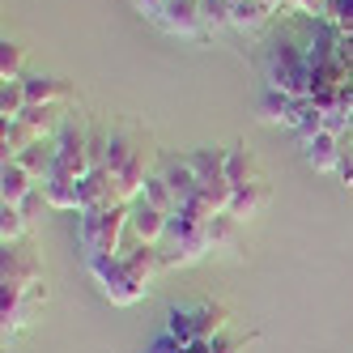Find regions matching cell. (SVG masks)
<instances>
[{
	"label": "cell",
	"mask_w": 353,
	"mask_h": 353,
	"mask_svg": "<svg viewBox=\"0 0 353 353\" xmlns=\"http://www.w3.org/2000/svg\"><path fill=\"white\" fill-rule=\"evenodd\" d=\"M34 188H39V179L21 162H5V166H0V200H5V205H21Z\"/></svg>",
	"instance_id": "obj_14"
},
{
	"label": "cell",
	"mask_w": 353,
	"mask_h": 353,
	"mask_svg": "<svg viewBox=\"0 0 353 353\" xmlns=\"http://www.w3.org/2000/svg\"><path fill=\"white\" fill-rule=\"evenodd\" d=\"M145 200H149V205H154V209H162V213H179V196H174V188L166 183V174H149V179H145V192H141Z\"/></svg>",
	"instance_id": "obj_26"
},
{
	"label": "cell",
	"mask_w": 353,
	"mask_h": 353,
	"mask_svg": "<svg viewBox=\"0 0 353 353\" xmlns=\"http://www.w3.org/2000/svg\"><path fill=\"white\" fill-rule=\"evenodd\" d=\"M192 162V170L200 174V183H209V179H225V158H230V149H192V154H183Z\"/></svg>",
	"instance_id": "obj_21"
},
{
	"label": "cell",
	"mask_w": 353,
	"mask_h": 353,
	"mask_svg": "<svg viewBox=\"0 0 353 353\" xmlns=\"http://www.w3.org/2000/svg\"><path fill=\"white\" fill-rule=\"evenodd\" d=\"M154 141H149L145 132H137V128H115V132H107V158H103V166L119 179V188H123V200H132L145 192V179L154 170Z\"/></svg>",
	"instance_id": "obj_1"
},
{
	"label": "cell",
	"mask_w": 353,
	"mask_h": 353,
	"mask_svg": "<svg viewBox=\"0 0 353 353\" xmlns=\"http://www.w3.org/2000/svg\"><path fill=\"white\" fill-rule=\"evenodd\" d=\"M43 196L56 213H81V188L72 179H47L43 183Z\"/></svg>",
	"instance_id": "obj_23"
},
{
	"label": "cell",
	"mask_w": 353,
	"mask_h": 353,
	"mask_svg": "<svg viewBox=\"0 0 353 353\" xmlns=\"http://www.w3.org/2000/svg\"><path fill=\"white\" fill-rule=\"evenodd\" d=\"M123 260H128V268L141 276L145 285H154V276L158 272H166V260H162V247L158 243H141V239H123V251H119Z\"/></svg>",
	"instance_id": "obj_11"
},
{
	"label": "cell",
	"mask_w": 353,
	"mask_h": 353,
	"mask_svg": "<svg viewBox=\"0 0 353 353\" xmlns=\"http://www.w3.org/2000/svg\"><path fill=\"white\" fill-rule=\"evenodd\" d=\"M225 179H230V188H243V183L264 179V174H260V162H256V154H251L247 145H234V149H230V158H225Z\"/></svg>",
	"instance_id": "obj_16"
},
{
	"label": "cell",
	"mask_w": 353,
	"mask_h": 353,
	"mask_svg": "<svg viewBox=\"0 0 353 353\" xmlns=\"http://www.w3.org/2000/svg\"><path fill=\"white\" fill-rule=\"evenodd\" d=\"M26 98H30V107L68 103V81L64 77H26Z\"/></svg>",
	"instance_id": "obj_24"
},
{
	"label": "cell",
	"mask_w": 353,
	"mask_h": 353,
	"mask_svg": "<svg viewBox=\"0 0 353 353\" xmlns=\"http://www.w3.org/2000/svg\"><path fill=\"white\" fill-rule=\"evenodd\" d=\"M162 174H166V183L174 188V196H179V205H188V200L200 192V174L192 170L188 158H170V162L162 166Z\"/></svg>",
	"instance_id": "obj_17"
},
{
	"label": "cell",
	"mask_w": 353,
	"mask_h": 353,
	"mask_svg": "<svg viewBox=\"0 0 353 353\" xmlns=\"http://www.w3.org/2000/svg\"><path fill=\"white\" fill-rule=\"evenodd\" d=\"M34 141H39V137H34V128H30L26 119H9L5 128H0V154H5V162H13V158L26 154Z\"/></svg>",
	"instance_id": "obj_18"
},
{
	"label": "cell",
	"mask_w": 353,
	"mask_h": 353,
	"mask_svg": "<svg viewBox=\"0 0 353 353\" xmlns=\"http://www.w3.org/2000/svg\"><path fill=\"white\" fill-rule=\"evenodd\" d=\"M298 103H302V98L268 85L260 94V103H256V119L260 123H281V128H294V123H298Z\"/></svg>",
	"instance_id": "obj_13"
},
{
	"label": "cell",
	"mask_w": 353,
	"mask_h": 353,
	"mask_svg": "<svg viewBox=\"0 0 353 353\" xmlns=\"http://www.w3.org/2000/svg\"><path fill=\"white\" fill-rule=\"evenodd\" d=\"M166 230H170V213L154 209L145 196H137L132 200V217H128V234L141 239V243H162Z\"/></svg>",
	"instance_id": "obj_10"
},
{
	"label": "cell",
	"mask_w": 353,
	"mask_h": 353,
	"mask_svg": "<svg viewBox=\"0 0 353 353\" xmlns=\"http://www.w3.org/2000/svg\"><path fill=\"white\" fill-rule=\"evenodd\" d=\"M132 5H137V9H141V13H145L149 21H154V17L162 13V5H166V0H132Z\"/></svg>",
	"instance_id": "obj_33"
},
{
	"label": "cell",
	"mask_w": 353,
	"mask_h": 353,
	"mask_svg": "<svg viewBox=\"0 0 353 353\" xmlns=\"http://www.w3.org/2000/svg\"><path fill=\"white\" fill-rule=\"evenodd\" d=\"M327 5H332L336 26H353V0H327Z\"/></svg>",
	"instance_id": "obj_31"
},
{
	"label": "cell",
	"mask_w": 353,
	"mask_h": 353,
	"mask_svg": "<svg viewBox=\"0 0 353 353\" xmlns=\"http://www.w3.org/2000/svg\"><path fill=\"white\" fill-rule=\"evenodd\" d=\"M154 26H162L166 34H179V39H200V30H205L200 0H166L162 13L154 17Z\"/></svg>",
	"instance_id": "obj_9"
},
{
	"label": "cell",
	"mask_w": 353,
	"mask_h": 353,
	"mask_svg": "<svg viewBox=\"0 0 353 353\" xmlns=\"http://www.w3.org/2000/svg\"><path fill=\"white\" fill-rule=\"evenodd\" d=\"M26 107H30V98H26V77L21 81H5L0 85V119H21L26 115Z\"/></svg>",
	"instance_id": "obj_25"
},
{
	"label": "cell",
	"mask_w": 353,
	"mask_h": 353,
	"mask_svg": "<svg viewBox=\"0 0 353 353\" xmlns=\"http://www.w3.org/2000/svg\"><path fill=\"white\" fill-rule=\"evenodd\" d=\"M13 162H21L39 183H47L52 179V170H56V141H34L21 158H13Z\"/></svg>",
	"instance_id": "obj_20"
},
{
	"label": "cell",
	"mask_w": 353,
	"mask_h": 353,
	"mask_svg": "<svg viewBox=\"0 0 353 353\" xmlns=\"http://www.w3.org/2000/svg\"><path fill=\"white\" fill-rule=\"evenodd\" d=\"M205 30H230V0H200Z\"/></svg>",
	"instance_id": "obj_29"
},
{
	"label": "cell",
	"mask_w": 353,
	"mask_h": 353,
	"mask_svg": "<svg viewBox=\"0 0 353 353\" xmlns=\"http://www.w3.org/2000/svg\"><path fill=\"white\" fill-rule=\"evenodd\" d=\"M272 9L276 5H268V0H239V5H230V30H260Z\"/></svg>",
	"instance_id": "obj_22"
},
{
	"label": "cell",
	"mask_w": 353,
	"mask_h": 353,
	"mask_svg": "<svg viewBox=\"0 0 353 353\" xmlns=\"http://www.w3.org/2000/svg\"><path fill=\"white\" fill-rule=\"evenodd\" d=\"M26 77V47L5 39L0 43V81H21Z\"/></svg>",
	"instance_id": "obj_27"
},
{
	"label": "cell",
	"mask_w": 353,
	"mask_h": 353,
	"mask_svg": "<svg viewBox=\"0 0 353 353\" xmlns=\"http://www.w3.org/2000/svg\"><path fill=\"white\" fill-rule=\"evenodd\" d=\"M128 217H132V205L77 213V243H81V256H85V260L119 256V251H123V239H128Z\"/></svg>",
	"instance_id": "obj_3"
},
{
	"label": "cell",
	"mask_w": 353,
	"mask_h": 353,
	"mask_svg": "<svg viewBox=\"0 0 353 353\" xmlns=\"http://www.w3.org/2000/svg\"><path fill=\"white\" fill-rule=\"evenodd\" d=\"M77 188H81V213H90V209H115V205H128V200H123L119 179H115L107 166H94Z\"/></svg>",
	"instance_id": "obj_8"
},
{
	"label": "cell",
	"mask_w": 353,
	"mask_h": 353,
	"mask_svg": "<svg viewBox=\"0 0 353 353\" xmlns=\"http://www.w3.org/2000/svg\"><path fill=\"white\" fill-rule=\"evenodd\" d=\"M341 137L336 132H327V128H319V132H311V137H302V158H307V166L311 170H336L341 166Z\"/></svg>",
	"instance_id": "obj_12"
},
{
	"label": "cell",
	"mask_w": 353,
	"mask_h": 353,
	"mask_svg": "<svg viewBox=\"0 0 353 353\" xmlns=\"http://www.w3.org/2000/svg\"><path fill=\"white\" fill-rule=\"evenodd\" d=\"M85 268L98 281V290H103V298H111L115 307H137V302L149 294V285L128 268L123 256H98V260H85Z\"/></svg>",
	"instance_id": "obj_5"
},
{
	"label": "cell",
	"mask_w": 353,
	"mask_h": 353,
	"mask_svg": "<svg viewBox=\"0 0 353 353\" xmlns=\"http://www.w3.org/2000/svg\"><path fill=\"white\" fill-rule=\"evenodd\" d=\"M145 353H188V345H179V341L170 336V332H162L154 345H145Z\"/></svg>",
	"instance_id": "obj_30"
},
{
	"label": "cell",
	"mask_w": 353,
	"mask_h": 353,
	"mask_svg": "<svg viewBox=\"0 0 353 353\" xmlns=\"http://www.w3.org/2000/svg\"><path fill=\"white\" fill-rule=\"evenodd\" d=\"M239 225H243V221H239L230 209L217 213V217H209V221H205L209 247H213V251H234V247H239Z\"/></svg>",
	"instance_id": "obj_19"
},
{
	"label": "cell",
	"mask_w": 353,
	"mask_h": 353,
	"mask_svg": "<svg viewBox=\"0 0 353 353\" xmlns=\"http://www.w3.org/2000/svg\"><path fill=\"white\" fill-rule=\"evenodd\" d=\"M285 5H294V9H302V13H319L327 0H285Z\"/></svg>",
	"instance_id": "obj_34"
},
{
	"label": "cell",
	"mask_w": 353,
	"mask_h": 353,
	"mask_svg": "<svg viewBox=\"0 0 353 353\" xmlns=\"http://www.w3.org/2000/svg\"><path fill=\"white\" fill-rule=\"evenodd\" d=\"M264 205H268V183H264V179L243 183V188H234V196H230V213H234L239 221H251Z\"/></svg>",
	"instance_id": "obj_15"
},
{
	"label": "cell",
	"mask_w": 353,
	"mask_h": 353,
	"mask_svg": "<svg viewBox=\"0 0 353 353\" xmlns=\"http://www.w3.org/2000/svg\"><path fill=\"white\" fill-rule=\"evenodd\" d=\"M264 81L272 90H285L294 98H311V64H307V47L294 34H276L264 52Z\"/></svg>",
	"instance_id": "obj_2"
},
{
	"label": "cell",
	"mask_w": 353,
	"mask_h": 353,
	"mask_svg": "<svg viewBox=\"0 0 353 353\" xmlns=\"http://www.w3.org/2000/svg\"><path fill=\"white\" fill-rule=\"evenodd\" d=\"M336 174H341V183H345V188H353V154H341Z\"/></svg>",
	"instance_id": "obj_32"
},
{
	"label": "cell",
	"mask_w": 353,
	"mask_h": 353,
	"mask_svg": "<svg viewBox=\"0 0 353 353\" xmlns=\"http://www.w3.org/2000/svg\"><path fill=\"white\" fill-rule=\"evenodd\" d=\"M30 230V217L21 205H0V243H21V234Z\"/></svg>",
	"instance_id": "obj_28"
},
{
	"label": "cell",
	"mask_w": 353,
	"mask_h": 353,
	"mask_svg": "<svg viewBox=\"0 0 353 353\" xmlns=\"http://www.w3.org/2000/svg\"><path fill=\"white\" fill-rule=\"evenodd\" d=\"M39 302H47V285H30V290H0V323H5V336H17L39 311Z\"/></svg>",
	"instance_id": "obj_6"
},
{
	"label": "cell",
	"mask_w": 353,
	"mask_h": 353,
	"mask_svg": "<svg viewBox=\"0 0 353 353\" xmlns=\"http://www.w3.org/2000/svg\"><path fill=\"white\" fill-rule=\"evenodd\" d=\"M43 281V264L34 251H26L21 243H9L0 256V290H30Z\"/></svg>",
	"instance_id": "obj_7"
},
{
	"label": "cell",
	"mask_w": 353,
	"mask_h": 353,
	"mask_svg": "<svg viewBox=\"0 0 353 353\" xmlns=\"http://www.w3.org/2000/svg\"><path fill=\"white\" fill-rule=\"evenodd\" d=\"M230 323V311L221 302H183V307L166 311V332L179 345H200V341H217Z\"/></svg>",
	"instance_id": "obj_4"
}]
</instances>
